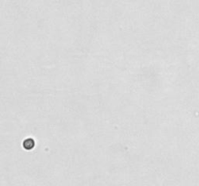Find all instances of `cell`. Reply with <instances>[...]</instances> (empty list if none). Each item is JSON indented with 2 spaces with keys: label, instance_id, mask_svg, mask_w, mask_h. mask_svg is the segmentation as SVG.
Listing matches in <instances>:
<instances>
[{
  "label": "cell",
  "instance_id": "1",
  "mask_svg": "<svg viewBox=\"0 0 199 186\" xmlns=\"http://www.w3.org/2000/svg\"><path fill=\"white\" fill-rule=\"evenodd\" d=\"M33 146H34V142L32 141V139H27L26 141L23 142V146L25 147V148H27V149L32 148Z\"/></svg>",
  "mask_w": 199,
  "mask_h": 186
}]
</instances>
